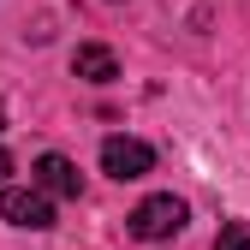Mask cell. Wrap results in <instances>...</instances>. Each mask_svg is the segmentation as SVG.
Wrapping results in <instances>:
<instances>
[{"label":"cell","instance_id":"cell-2","mask_svg":"<svg viewBox=\"0 0 250 250\" xmlns=\"http://www.w3.org/2000/svg\"><path fill=\"white\" fill-rule=\"evenodd\" d=\"M0 221H12V227H30V232H48L54 227V203L42 185H0Z\"/></svg>","mask_w":250,"mask_h":250},{"label":"cell","instance_id":"cell-1","mask_svg":"<svg viewBox=\"0 0 250 250\" xmlns=\"http://www.w3.org/2000/svg\"><path fill=\"white\" fill-rule=\"evenodd\" d=\"M185 197H173V191H155V197H143L137 208H131V238H143V244H161V238H179L185 232Z\"/></svg>","mask_w":250,"mask_h":250},{"label":"cell","instance_id":"cell-5","mask_svg":"<svg viewBox=\"0 0 250 250\" xmlns=\"http://www.w3.org/2000/svg\"><path fill=\"white\" fill-rule=\"evenodd\" d=\"M72 72H78L83 83H113V78H119V60H113V48H102V42H83V48L72 54Z\"/></svg>","mask_w":250,"mask_h":250},{"label":"cell","instance_id":"cell-8","mask_svg":"<svg viewBox=\"0 0 250 250\" xmlns=\"http://www.w3.org/2000/svg\"><path fill=\"white\" fill-rule=\"evenodd\" d=\"M0 125H6V107H0Z\"/></svg>","mask_w":250,"mask_h":250},{"label":"cell","instance_id":"cell-7","mask_svg":"<svg viewBox=\"0 0 250 250\" xmlns=\"http://www.w3.org/2000/svg\"><path fill=\"white\" fill-rule=\"evenodd\" d=\"M6 173H12V155H6V149H0V185H6Z\"/></svg>","mask_w":250,"mask_h":250},{"label":"cell","instance_id":"cell-6","mask_svg":"<svg viewBox=\"0 0 250 250\" xmlns=\"http://www.w3.org/2000/svg\"><path fill=\"white\" fill-rule=\"evenodd\" d=\"M214 250H250V221H227L221 238H214Z\"/></svg>","mask_w":250,"mask_h":250},{"label":"cell","instance_id":"cell-3","mask_svg":"<svg viewBox=\"0 0 250 250\" xmlns=\"http://www.w3.org/2000/svg\"><path fill=\"white\" fill-rule=\"evenodd\" d=\"M102 173L107 179H143V173H155V149L149 143H137V137H107L102 143Z\"/></svg>","mask_w":250,"mask_h":250},{"label":"cell","instance_id":"cell-4","mask_svg":"<svg viewBox=\"0 0 250 250\" xmlns=\"http://www.w3.org/2000/svg\"><path fill=\"white\" fill-rule=\"evenodd\" d=\"M30 173H36V185H42L48 197H83V173L66 161V155H54V149H48V155H42V161L30 167Z\"/></svg>","mask_w":250,"mask_h":250}]
</instances>
